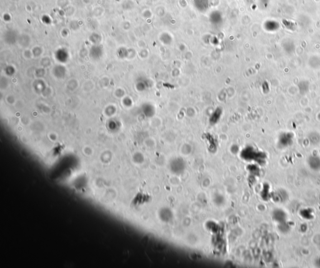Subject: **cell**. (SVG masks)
Returning a JSON list of instances; mask_svg holds the SVG:
<instances>
[{
    "label": "cell",
    "mask_w": 320,
    "mask_h": 268,
    "mask_svg": "<svg viewBox=\"0 0 320 268\" xmlns=\"http://www.w3.org/2000/svg\"><path fill=\"white\" fill-rule=\"evenodd\" d=\"M83 2V3L85 4V5H88L91 3V0H82Z\"/></svg>",
    "instance_id": "obj_1"
},
{
    "label": "cell",
    "mask_w": 320,
    "mask_h": 268,
    "mask_svg": "<svg viewBox=\"0 0 320 268\" xmlns=\"http://www.w3.org/2000/svg\"><path fill=\"white\" fill-rule=\"evenodd\" d=\"M13 1H18L19 0H12Z\"/></svg>",
    "instance_id": "obj_2"
}]
</instances>
